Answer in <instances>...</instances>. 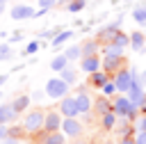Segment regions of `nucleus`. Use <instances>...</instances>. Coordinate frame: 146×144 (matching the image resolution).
I'll return each instance as SVG.
<instances>
[{
	"mask_svg": "<svg viewBox=\"0 0 146 144\" xmlns=\"http://www.w3.org/2000/svg\"><path fill=\"white\" fill-rule=\"evenodd\" d=\"M112 110H114L116 117L123 119V121H132V119L137 117V112H139V107H135L128 96H116V98L112 101Z\"/></svg>",
	"mask_w": 146,
	"mask_h": 144,
	"instance_id": "1",
	"label": "nucleus"
},
{
	"mask_svg": "<svg viewBox=\"0 0 146 144\" xmlns=\"http://www.w3.org/2000/svg\"><path fill=\"white\" fill-rule=\"evenodd\" d=\"M43 119H46L43 110H30L23 114L21 126L25 128V133H39V130H43Z\"/></svg>",
	"mask_w": 146,
	"mask_h": 144,
	"instance_id": "2",
	"label": "nucleus"
},
{
	"mask_svg": "<svg viewBox=\"0 0 146 144\" xmlns=\"http://www.w3.org/2000/svg\"><path fill=\"white\" fill-rule=\"evenodd\" d=\"M135 73L137 71H132V69H128V66H123L121 71H116L114 73V85H116V91L119 94H128L130 91V87H132V80H135Z\"/></svg>",
	"mask_w": 146,
	"mask_h": 144,
	"instance_id": "3",
	"label": "nucleus"
},
{
	"mask_svg": "<svg viewBox=\"0 0 146 144\" xmlns=\"http://www.w3.org/2000/svg\"><path fill=\"white\" fill-rule=\"evenodd\" d=\"M68 82H64L62 78H50L48 82H46V94L50 96V98H64L66 94H68Z\"/></svg>",
	"mask_w": 146,
	"mask_h": 144,
	"instance_id": "4",
	"label": "nucleus"
},
{
	"mask_svg": "<svg viewBox=\"0 0 146 144\" xmlns=\"http://www.w3.org/2000/svg\"><path fill=\"white\" fill-rule=\"evenodd\" d=\"M123 66H125V57L123 55H103V71H107L110 75L121 71Z\"/></svg>",
	"mask_w": 146,
	"mask_h": 144,
	"instance_id": "5",
	"label": "nucleus"
},
{
	"mask_svg": "<svg viewBox=\"0 0 146 144\" xmlns=\"http://www.w3.org/2000/svg\"><path fill=\"white\" fill-rule=\"evenodd\" d=\"M62 133L66 135V137H80L82 135V123L75 119V117H64L62 119Z\"/></svg>",
	"mask_w": 146,
	"mask_h": 144,
	"instance_id": "6",
	"label": "nucleus"
},
{
	"mask_svg": "<svg viewBox=\"0 0 146 144\" xmlns=\"http://www.w3.org/2000/svg\"><path fill=\"white\" fill-rule=\"evenodd\" d=\"M62 112H46V119H43V133H52V130H62Z\"/></svg>",
	"mask_w": 146,
	"mask_h": 144,
	"instance_id": "7",
	"label": "nucleus"
},
{
	"mask_svg": "<svg viewBox=\"0 0 146 144\" xmlns=\"http://www.w3.org/2000/svg\"><path fill=\"white\" fill-rule=\"evenodd\" d=\"M59 112H62V117H78L80 112H78V103H75V96H64L62 101H59Z\"/></svg>",
	"mask_w": 146,
	"mask_h": 144,
	"instance_id": "8",
	"label": "nucleus"
},
{
	"mask_svg": "<svg viewBox=\"0 0 146 144\" xmlns=\"http://www.w3.org/2000/svg\"><path fill=\"white\" fill-rule=\"evenodd\" d=\"M80 69L84 73H94V71H100L103 69V59L98 55H89V57H80Z\"/></svg>",
	"mask_w": 146,
	"mask_h": 144,
	"instance_id": "9",
	"label": "nucleus"
},
{
	"mask_svg": "<svg viewBox=\"0 0 146 144\" xmlns=\"http://www.w3.org/2000/svg\"><path fill=\"white\" fill-rule=\"evenodd\" d=\"M119 27H121V18H119V21H114V23H110L107 27H103V30L98 32V41H100V43H110V41L116 37Z\"/></svg>",
	"mask_w": 146,
	"mask_h": 144,
	"instance_id": "10",
	"label": "nucleus"
},
{
	"mask_svg": "<svg viewBox=\"0 0 146 144\" xmlns=\"http://www.w3.org/2000/svg\"><path fill=\"white\" fill-rule=\"evenodd\" d=\"M11 18L14 21H25V18H34V9L30 7V5H16V7H11Z\"/></svg>",
	"mask_w": 146,
	"mask_h": 144,
	"instance_id": "11",
	"label": "nucleus"
},
{
	"mask_svg": "<svg viewBox=\"0 0 146 144\" xmlns=\"http://www.w3.org/2000/svg\"><path fill=\"white\" fill-rule=\"evenodd\" d=\"M105 82H110V73L107 71H94V73H89V85L91 87H96V89H103L105 87Z\"/></svg>",
	"mask_w": 146,
	"mask_h": 144,
	"instance_id": "12",
	"label": "nucleus"
},
{
	"mask_svg": "<svg viewBox=\"0 0 146 144\" xmlns=\"http://www.w3.org/2000/svg\"><path fill=\"white\" fill-rule=\"evenodd\" d=\"M75 103H78V112H80V114H87V112H91V107H94V101H91V96H89L87 91H80V94L75 96Z\"/></svg>",
	"mask_w": 146,
	"mask_h": 144,
	"instance_id": "13",
	"label": "nucleus"
},
{
	"mask_svg": "<svg viewBox=\"0 0 146 144\" xmlns=\"http://www.w3.org/2000/svg\"><path fill=\"white\" fill-rule=\"evenodd\" d=\"M16 117H18V112L11 107V103L0 105V123H11V121H16Z\"/></svg>",
	"mask_w": 146,
	"mask_h": 144,
	"instance_id": "14",
	"label": "nucleus"
},
{
	"mask_svg": "<svg viewBox=\"0 0 146 144\" xmlns=\"http://www.w3.org/2000/svg\"><path fill=\"white\" fill-rule=\"evenodd\" d=\"M64 133L62 130H52V133H46L41 139H39V144H64Z\"/></svg>",
	"mask_w": 146,
	"mask_h": 144,
	"instance_id": "15",
	"label": "nucleus"
},
{
	"mask_svg": "<svg viewBox=\"0 0 146 144\" xmlns=\"http://www.w3.org/2000/svg\"><path fill=\"white\" fill-rule=\"evenodd\" d=\"M130 48H135L137 53H141V50L146 48V37H144V32H132V34H130Z\"/></svg>",
	"mask_w": 146,
	"mask_h": 144,
	"instance_id": "16",
	"label": "nucleus"
},
{
	"mask_svg": "<svg viewBox=\"0 0 146 144\" xmlns=\"http://www.w3.org/2000/svg\"><path fill=\"white\" fill-rule=\"evenodd\" d=\"M80 48H82V57H89V55H98L100 41H98V39H89V41H84Z\"/></svg>",
	"mask_w": 146,
	"mask_h": 144,
	"instance_id": "17",
	"label": "nucleus"
},
{
	"mask_svg": "<svg viewBox=\"0 0 146 144\" xmlns=\"http://www.w3.org/2000/svg\"><path fill=\"white\" fill-rule=\"evenodd\" d=\"M27 105H30V96L27 94H21V96H16L14 101H11V107L21 114V112H25L27 110Z\"/></svg>",
	"mask_w": 146,
	"mask_h": 144,
	"instance_id": "18",
	"label": "nucleus"
},
{
	"mask_svg": "<svg viewBox=\"0 0 146 144\" xmlns=\"http://www.w3.org/2000/svg\"><path fill=\"white\" fill-rule=\"evenodd\" d=\"M116 112L114 110H110V112H105V114H100V121H103V128L105 130H112L114 126H116Z\"/></svg>",
	"mask_w": 146,
	"mask_h": 144,
	"instance_id": "19",
	"label": "nucleus"
},
{
	"mask_svg": "<svg viewBox=\"0 0 146 144\" xmlns=\"http://www.w3.org/2000/svg\"><path fill=\"white\" fill-rule=\"evenodd\" d=\"M71 37H73V32H71V30H64V32H57V34L52 37V41H50V46H52V48H59V46H62V43H66V41H68Z\"/></svg>",
	"mask_w": 146,
	"mask_h": 144,
	"instance_id": "20",
	"label": "nucleus"
},
{
	"mask_svg": "<svg viewBox=\"0 0 146 144\" xmlns=\"http://www.w3.org/2000/svg\"><path fill=\"white\" fill-rule=\"evenodd\" d=\"M66 66H68V57H66L64 53H62V55H55V57H52V62H50V69H52V71H57V73H59L62 69H66Z\"/></svg>",
	"mask_w": 146,
	"mask_h": 144,
	"instance_id": "21",
	"label": "nucleus"
},
{
	"mask_svg": "<svg viewBox=\"0 0 146 144\" xmlns=\"http://www.w3.org/2000/svg\"><path fill=\"white\" fill-rule=\"evenodd\" d=\"M59 78H62L64 82L73 85V82H75V78H78V71H75V69H71V66H66V69H62V71H59Z\"/></svg>",
	"mask_w": 146,
	"mask_h": 144,
	"instance_id": "22",
	"label": "nucleus"
},
{
	"mask_svg": "<svg viewBox=\"0 0 146 144\" xmlns=\"http://www.w3.org/2000/svg\"><path fill=\"white\" fill-rule=\"evenodd\" d=\"M132 18L137 21V25H144V27H146V5L135 7V9H132Z\"/></svg>",
	"mask_w": 146,
	"mask_h": 144,
	"instance_id": "23",
	"label": "nucleus"
},
{
	"mask_svg": "<svg viewBox=\"0 0 146 144\" xmlns=\"http://www.w3.org/2000/svg\"><path fill=\"white\" fill-rule=\"evenodd\" d=\"M112 43H116V46H121V48H128V46H130V34H123V32L119 30L116 37L112 39Z\"/></svg>",
	"mask_w": 146,
	"mask_h": 144,
	"instance_id": "24",
	"label": "nucleus"
},
{
	"mask_svg": "<svg viewBox=\"0 0 146 144\" xmlns=\"http://www.w3.org/2000/svg\"><path fill=\"white\" fill-rule=\"evenodd\" d=\"M66 57H68V62H80V57H82V48L80 46H71V48H66V53H64Z\"/></svg>",
	"mask_w": 146,
	"mask_h": 144,
	"instance_id": "25",
	"label": "nucleus"
},
{
	"mask_svg": "<svg viewBox=\"0 0 146 144\" xmlns=\"http://www.w3.org/2000/svg\"><path fill=\"white\" fill-rule=\"evenodd\" d=\"M84 0H68V5H66V9L71 11V14H78V11H82L84 9Z\"/></svg>",
	"mask_w": 146,
	"mask_h": 144,
	"instance_id": "26",
	"label": "nucleus"
},
{
	"mask_svg": "<svg viewBox=\"0 0 146 144\" xmlns=\"http://www.w3.org/2000/svg\"><path fill=\"white\" fill-rule=\"evenodd\" d=\"M96 110H98L100 114H105V112L112 110V103H107V98H98V101H96Z\"/></svg>",
	"mask_w": 146,
	"mask_h": 144,
	"instance_id": "27",
	"label": "nucleus"
},
{
	"mask_svg": "<svg viewBox=\"0 0 146 144\" xmlns=\"http://www.w3.org/2000/svg\"><path fill=\"white\" fill-rule=\"evenodd\" d=\"M23 133H25V128H23V126H11V128H9V135H7V137H14V139H18V137H21Z\"/></svg>",
	"mask_w": 146,
	"mask_h": 144,
	"instance_id": "28",
	"label": "nucleus"
},
{
	"mask_svg": "<svg viewBox=\"0 0 146 144\" xmlns=\"http://www.w3.org/2000/svg\"><path fill=\"white\" fill-rule=\"evenodd\" d=\"M100 91H103L105 96H107V94H114V91H116V85H114V80H110V82H105V87H103Z\"/></svg>",
	"mask_w": 146,
	"mask_h": 144,
	"instance_id": "29",
	"label": "nucleus"
},
{
	"mask_svg": "<svg viewBox=\"0 0 146 144\" xmlns=\"http://www.w3.org/2000/svg\"><path fill=\"white\" fill-rule=\"evenodd\" d=\"M39 50V41H30L27 46H25V55H32V53H36Z\"/></svg>",
	"mask_w": 146,
	"mask_h": 144,
	"instance_id": "30",
	"label": "nucleus"
},
{
	"mask_svg": "<svg viewBox=\"0 0 146 144\" xmlns=\"http://www.w3.org/2000/svg\"><path fill=\"white\" fill-rule=\"evenodd\" d=\"M55 2H57V0H39V7L48 11V9H52V7H55Z\"/></svg>",
	"mask_w": 146,
	"mask_h": 144,
	"instance_id": "31",
	"label": "nucleus"
},
{
	"mask_svg": "<svg viewBox=\"0 0 146 144\" xmlns=\"http://www.w3.org/2000/svg\"><path fill=\"white\" fill-rule=\"evenodd\" d=\"M135 144H146V130H137V135H135Z\"/></svg>",
	"mask_w": 146,
	"mask_h": 144,
	"instance_id": "32",
	"label": "nucleus"
},
{
	"mask_svg": "<svg viewBox=\"0 0 146 144\" xmlns=\"http://www.w3.org/2000/svg\"><path fill=\"white\" fill-rule=\"evenodd\" d=\"M11 57V50L7 46H0V59H9Z\"/></svg>",
	"mask_w": 146,
	"mask_h": 144,
	"instance_id": "33",
	"label": "nucleus"
},
{
	"mask_svg": "<svg viewBox=\"0 0 146 144\" xmlns=\"http://www.w3.org/2000/svg\"><path fill=\"white\" fill-rule=\"evenodd\" d=\"M116 144H135V135H128V137H121V139H116Z\"/></svg>",
	"mask_w": 146,
	"mask_h": 144,
	"instance_id": "34",
	"label": "nucleus"
},
{
	"mask_svg": "<svg viewBox=\"0 0 146 144\" xmlns=\"http://www.w3.org/2000/svg\"><path fill=\"white\" fill-rule=\"evenodd\" d=\"M7 135H9V128H7V123H0V139H7Z\"/></svg>",
	"mask_w": 146,
	"mask_h": 144,
	"instance_id": "35",
	"label": "nucleus"
},
{
	"mask_svg": "<svg viewBox=\"0 0 146 144\" xmlns=\"http://www.w3.org/2000/svg\"><path fill=\"white\" fill-rule=\"evenodd\" d=\"M137 130H146V112L139 117V123H137Z\"/></svg>",
	"mask_w": 146,
	"mask_h": 144,
	"instance_id": "36",
	"label": "nucleus"
},
{
	"mask_svg": "<svg viewBox=\"0 0 146 144\" xmlns=\"http://www.w3.org/2000/svg\"><path fill=\"white\" fill-rule=\"evenodd\" d=\"M2 144H18V142H16V139H14V137H7V139H5V142H2Z\"/></svg>",
	"mask_w": 146,
	"mask_h": 144,
	"instance_id": "37",
	"label": "nucleus"
},
{
	"mask_svg": "<svg viewBox=\"0 0 146 144\" xmlns=\"http://www.w3.org/2000/svg\"><path fill=\"white\" fill-rule=\"evenodd\" d=\"M139 78H141V85L146 87V71H141V73H139Z\"/></svg>",
	"mask_w": 146,
	"mask_h": 144,
	"instance_id": "38",
	"label": "nucleus"
},
{
	"mask_svg": "<svg viewBox=\"0 0 146 144\" xmlns=\"http://www.w3.org/2000/svg\"><path fill=\"white\" fill-rule=\"evenodd\" d=\"M7 80H9V75H0V87H2V85H5Z\"/></svg>",
	"mask_w": 146,
	"mask_h": 144,
	"instance_id": "39",
	"label": "nucleus"
},
{
	"mask_svg": "<svg viewBox=\"0 0 146 144\" xmlns=\"http://www.w3.org/2000/svg\"><path fill=\"white\" fill-rule=\"evenodd\" d=\"M5 5H7V2H0V14L5 11Z\"/></svg>",
	"mask_w": 146,
	"mask_h": 144,
	"instance_id": "40",
	"label": "nucleus"
},
{
	"mask_svg": "<svg viewBox=\"0 0 146 144\" xmlns=\"http://www.w3.org/2000/svg\"><path fill=\"white\" fill-rule=\"evenodd\" d=\"M75 144H84V142H80V137H75Z\"/></svg>",
	"mask_w": 146,
	"mask_h": 144,
	"instance_id": "41",
	"label": "nucleus"
},
{
	"mask_svg": "<svg viewBox=\"0 0 146 144\" xmlns=\"http://www.w3.org/2000/svg\"><path fill=\"white\" fill-rule=\"evenodd\" d=\"M21 144H36V142H21Z\"/></svg>",
	"mask_w": 146,
	"mask_h": 144,
	"instance_id": "42",
	"label": "nucleus"
},
{
	"mask_svg": "<svg viewBox=\"0 0 146 144\" xmlns=\"http://www.w3.org/2000/svg\"><path fill=\"white\" fill-rule=\"evenodd\" d=\"M0 2H7V0H0Z\"/></svg>",
	"mask_w": 146,
	"mask_h": 144,
	"instance_id": "43",
	"label": "nucleus"
},
{
	"mask_svg": "<svg viewBox=\"0 0 146 144\" xmlns=\"http://www.w3.org/2000/svg\"><path fill=\"white\" fill-rule=\"evenodd\" d=\"M0 98H2V94H0Z\"/></svg>",
	"mask_w": 146,
	"mask_h": 144,
	"instance_id": "44",
	"label": "nucleus"
}]
</instances>
